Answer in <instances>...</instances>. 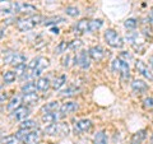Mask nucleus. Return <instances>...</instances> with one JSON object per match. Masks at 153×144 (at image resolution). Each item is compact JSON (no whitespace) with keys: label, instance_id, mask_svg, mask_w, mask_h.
<instances>
[{"label":"nucleus","instance_id":"nucleus-1","mask_svg":"<svg viewBox=\"0 0 153 144\" xmlns=\"http://www.w3.org/2000/svg\"><path fill=\"white\" fill-rule=\"evenodd\" d=\"M49 59H46L44 56H38L36 59H33L30 64H28V70L31 71V79L36 78V76H40L41 73L44 71V69H46L49 66Z\"/></svg>","mask_w":153,"mask_h":144},{"label":"nucleus","instance_id":"nucleus-2","mask_svg":"<svg viewBox=\"0 0 153 144\" xmlns=\"http://www.w3.org/2000/svg\"><path fill=\"white\" fill-rule=\"evenodd\" d=\"M42 21V17L40 14H35V16H30L27 18H23L21 21H18L17 28L21 32H27L30 30H33L36 26H38Z\"/></svg>","mask_w":153,"mask_h":144},{"label":"nucleus","instance_id":"nucleus-3","mask_svg":"<svg viewBox=\"0 0 153 144\" xmlns=\"http://www.w3.org/2000/svg\"><path fill=\"white\" fill-rule=\"evenodd\" d=\"M105 41L107 42L108 46L114 47V49H121L124 46V40L121 36L117 35V32L114 30H107L105 32Z\"/></svg>","mask_w":153,"mask_h":144},{"label":"nucleus","instance_id":"nucleus-4","mask_svg":"<svg viewBox=\"0 0 153 144\" xmlns=\"http://www.w3.org/2000/svg\"><path fill=\"white\" fill-rule=\"evenodd\" d=\"M4 61L9 65L17 66V65H21V64L26 63V56L23 54H19V52L5 51V54H4Z\"/></svg>","mask_w":153,"mask_h":144},{"label":"nucleus","instance_id":"nucleus-5","mask_svg":"<svg viewBox=\"0 0 153 144\" xmlns=\"http://www.w3.org/2000/svg\"><path fill=\"white\" fill-rule=\"evenodd\" d=\"M45 133H47L49 135H68L69 128L64 122H56L47 125L45 129Z\"/></svg>","mask_w":153,"mask_h":144},{"label":"nucleus","instance_id":"nucleus-6","mask_svg":"<svg viewBox=\"0 0 153 144\" xmlns=\"http://www.w3.org/2000/svg\"><path fill=\"white\" fill-rule=\"evenodd\" d=\"M75 63L78 64L82 69H88L91 65V57L87 51H80L78 55L75 56Z\"/></svg>","mask_w":153,"mask_h":144},{"label":"nucleus","instance_id":"nucleus-7","mask_svg":"<svg viewBox=\"0 0 153 144\" xmlns=\"http://www.w3.org/2000/svg\"><path fill=\"white\" fill-rule=\"evenodd\" d=\"M135 68H137V70H138V73H140L144 78H147L148 80H151V82H153V73L147 68V65L143 63L142 60H138L137 63H135Z\"/></svg>","mask_w":153,"mask_h":144},{"label":"nucleus","instance_id":"nucleus-8","mask_svg":"<svg viewBox=\"0 0 153 144\" xmlns=\"http://www.w3.org/2000/svg\"><path fill=\"white\" fill-rule=\"evenodd\" d=\"M88 55L91 59H93L94 61H101L105 57V50L101 46H93L88 50Z\"/></svg>","mask_w":153,"mask_h":144},{"label":"nucleus","instance_id":"nucleus-9","mask_svg":"<svg viewBox=\"0 0 153 144\" xmlns=\"http://www.w3.org/2000/svg\"><path fill=\"white\" fill-rule=\"evenodd\" d=\"M78 110V103L73 102V101H69V102H65L60 106V115L61 116H66L71 112H74Z\"/></svg>","mask_w":153,"mask_h":144},{"label":"nucleus","instance_id":"nucleus-10","mask_svg":"<svg viewBox=\"0 0 153 144\" xmlns=\"http://www.w3.org/2000/svg\"><path fill=\"white\" fill-rule=\"evenodd\" d=\"M91 128H92V121L88 119L79 120V121H76L75 125H74V129H75L76 133H85V131H88Z\"/></svg>","mask_w":153,"mask_h":144},{"label":"nucleus","instance_id":"nucleus-11","mask_svg":"<svg viewBox=\"0 0 153 144\" xmlns=\"http://www.w3.org/2000/svg\"><path fill=\"white\" fill-rule=\"evenodd\" d=\"M22 102H23V96L21 94H17V96H14V97L10 98V101H9V103H8V111H16V110L18 107H21L22 106Z\"/></svg>","mask_w":153,"mask_h":144},{"label":"nucleus","instance_id":"nucleus-12","mask_svg":"<svg viewBox=\"0 0 153 144\" xmlns=\"http://www.w3.org/2000/svg\"><path fill=\"white\" fill-rule=\"evenodd\" d=\"M60 117H63V116H61V115H57V112L55 111V112H46V114H44L42 115V117H41V120H42V122L44 124L51 125V124L57 122V120H59Z\"/></svg>","mask_w":153,"mask_h":144},{"label":"nucleus","instance_id":"nucleus-13","mask_svg":"<svg viewBox=\"0 0 153 144\" xmlns=\"http://www.w3.org/2000/svg\"><path fill=\"white\" fill-rule=\"evenodd\" d=\"M28 115H30V108L27 106H21V107H18L16 111H13V116L17 120H19V121L26 120Z\"/></svg>","mask_w":153,"mask_h":144},{"label":"nucleus","instance_id":"nucleus-14","mask_svg":"<svg viewBox=\"0 0 153 144\" xmlns=\"http://www.w3.org/2000/svg\"><path fill=\"white\" fill-rule=\"evenodd\" d=\"M75 33L78 35H83L85 32H89V21L88 19H80V21L75 24Z\"/></svg>","mask_w":153,"mask_h":144},{"label":"nucleus","instance_id":"nucleus-15","mask_svg":"<svg viewBox=\"0 0 153 144\" xmlns=\"http://www.w3.org/2000/svg\"><path fill=\"white\" fill-rule=\"evenodd\" d=\"M131 89H133L135 93L146 92V91L148 89V84L146 83L144 80L135 79V80H133V83H131Z\"/></svg>","mask_w":153,"mask_h":144},{"label":"nucleus","instance_id":"nucleus-16","mask_svg":"<svg viewBox=\"0 0 153 144\" xmlns=\"http://www.w3.org/2000/svg\"><path fill=\"white\" fill-rule=\"evenodd\" d=\"M41 139V134L38 130H35V131H30L27 134V137L25 138V142L26 144H38V142H40Z\"/></svg>","mask_w":153,"mask_h":144},{"label":"nucleus","instance_id":"nucleus-17","mask_svg":"<svg viewBox=\"0 0 153 144\" xmlns=\"http://www.w3.org/2000/svg\"><path fill=\"white\" fill-rule=\"evenodd\" d=\"M18 13V4L9 3L5 5L0 7V14H5V16H10V14Z\"/></svg>","mask_w":153,"mask_h":144},{"label":"nucleus","instance_id":"nucleus-18","mask_svg":"<svg viewBox=\"0 0 153 144\" xmlns=\"http://www.w3.org/2000/svg\"><path fill=\"white\" fill-rule=\"evenodd\" d=\"M36 12H37V8L31 5V4H18V13L32 14V16H35Z\"/></svg>","mask_w":153,"mask_h":144},{"label":"nucleus","instance_id":"nucleus-19","mask_svg":"<svg viewBox=\"0 0 153 144\" xmlns=\"http://www.w3.org/2000/svg\"><path fill=\"white\" fill-rule=\"evenodd\" d=\"M50 80L49 78H46V76H42V78H38L37 82H36V88L38 91H41V92H46L47 89L50 88Z\"/></svg>","mask_w":153,"mask_h":144},{"label":"nucleus","instance_id":"nucleus-20","mask_svg":"<svg viewBox=\"0 0 153 144\" xmlns=\"http://www.w3.org/2000/svg\"><path fill=\"white\" fill-rule=\"evenodd\" d=\"M38 101V96L36 93H27V94H23V102L26 105H30V106H33L36 105Z\"/></svg>","mask_w":153,"mask_h":144},{"label":"nucleus","instance_id":"nucleus-21","mask_svg":"<svg viewBox=\"0 0 153 144\" xmlns=\"http://www.w3.org/2000/svg\"><path fill=\"white\" fill-rule=\"evenodd\" d=\"M120 75H121V79L123 80H128L129 76H130V69H129V64L123 61L121 63V66H120Z\"/></svg>","mask_w":153,"mask_h":144},{"label":"nucleus","instance_id":"nucleus-22","mask_svg":"<svg viewBox=\"0 0 153 144\" xmlns=\"http://www.w3.org/2000/svg\"><path fill=\"white\" fill-rule=\"evenodd\" d=\"M146 137H147V130H139V131H137L133 135V138H131V143L140 144L146 139Z\"/></svg>","mask_w":153,"mask_h":144},{"label":"nucleus","instance_id":"nucleus-23","mask_svg":"<svg viewBox=\"0 0 153 144\" xmlns=\"http://www.w3.org/2000/svg\"><path fill=\"white\" fill-rule=\"evenodd\" d=\"M66 83V76L65 75H60V76H57V78L54 79V82H52V88H54L55 91L57 89H60L63 85Z\"/></svg>","mask_w":153,"mask_h":144},{"label":"nucleus","instance_id":"nucleus-24","mask_svg":"<svg viewBox=\"0 0 153 144\" xmlns=\"http://www.w3.org/2000/svg\"><path fill=\"white\" fill-rule=\"evenodd\" d=\"M60 106H59V102H56V101H52V102H49L46 103L44 107H42V111L45 114L46 112H55L56 110H59Z\"/></svg>","mask_w":153,"mask_h":144},{"label":"nucleus","instance_id":"nucleus-25","mask_svg":"<svg viewBox=\"0 0 153 144\" xmlns=\"http://www.w3.org/2000/svg\"><path fill=\"white\" fill-rule=\"evenodd\" d=\"M36 83H32V82H27L22 85V93L27 94V93H35L36 92Z\"/></svg>","mask_w":153,"mask_h":144},{"label":"nucleus","instance_id":"nucleus-26","mask_svg":"<svg viewBox=\"0 0 153 144\" xmlns=\"http://www.w3.org/2000/svg\"><path fill=\"white\" fill-rule=\"evenodd\" d=\"M93 143L94 144H107V137L105 134V131L96 133V135L93 138Z\"/></svg>","mask_w":153,"mask_h":144},{"label":"nucleus","instance_id":"nucleus-27","mask_svg":"<svg viewBox=\"0 0 153 144\" xmlns=\"http://www.w3.org/2000/svg\"><path fill=\"white\" fill-rule=\"evenodd\" d=\"M102 24H103L102 19H93V21H89V32H96L102 27Z\"/></svg>","mask_w":153,"mask_h":144},{"label":"nucleus","instance_id":"nucleus-28","mask_svg":"<svg viewBox=\"0 0 153 144\" xmlns=\"http://www.w3.org/2000/svg\"><path fill=\"white\" fill-rule=\"evenodd\" d=\"M68 49H69V42L61 41V42H59V45L55 47V54L56 55H60V54H63V52H65Z\"/></svg>","mask_w":153,"mask_h":144},{"label":"nucleus","instance_id":"nucleus-29","mask_svg":"<svg viewBox=\"0 0 153 144\" xmlns=\"http://www.w3.org/2000/svg\"><path fill=\"white\" fill-rule=\"evenodd\" d=\"M3 78H4V82H5L7 84H9V83H13V82L16 80L17 74L14 73V71H12V70H8V71H5V73L3 74Z\"/></svg>","mask_w":153,"mask_h":144},{"label":"nucleus","instance_id":"nucleus-30","mask_svg":"<svg viewBox=\"0 0 153 144\" xmlns=\"http://www.w3.org/2000/svg\"><path fill=\"white\" fill-rule=\"evenodd\" d=\"M76 92H78V88L76 87H74V85H69L66 89H64V91H61V96L63 97H71V96H74Z\"/></svg>","mask_w":153,"mask_h":144},{"label":"nucleus","instance_id":"nucleus-31","mask_svg":"<svg viewBox=\"0 0 153 144\" xmlns=\"http://www.w3.org/2000/svg\"><path fill=\"white\" fill-rule=\"evenodd\" d=\"M124 26H125L126 30H135L138 26V21L135 18H128L125 22H124Z\"/></svg>","mask_w":153,"mask_h":144},{"label":"nucleus","instance_id":"nucleus-32","mask_svg":"<svg viewBox=\"0 0 153 144\" xmlns=\"http://www.w3.org/2000/svg\"><path fill=\"white\" fill-rule=\"evenodd\" d=\"M37 126V122L35 121V120H23L22 121V124H21V128H23V129H32V128H36Z\"/></svg>","mask_w":153,"mask_h":144},{"label":"nucleus","instance_id":"nucleus-33","mask_svg":"<svg viewBox=\"0 0 153 144\" xmlns=\"http://www.w3.org/2000/svg\"><path fill=\"white\" fill-rule=\"evenodd\" d=\"M19 142L21 140H19L16 135H7V137L3 138V143L4 144H18Z\"/></svg>","mask_w":153,"mask_h":144},{"label":"nucleus","instance_id":"nucleus-34","mask_svg":"<svg viewBox=\"0 0 153 144\" xmlns=\"http://www.w3.org/2000/svg\"><path fill=\"white\" fill-rule=\"evenodd\" d=\"M27 66H26V64H21V65H17L16 66V71H14V73L17 74V76H19V78H21V76H23L25 75L26 73H27Z\"/></svg>","mask_w":153,"mask_h":144},{"label":"nucleus","instance_id":"nucleus-35","mask_svg":"<svg viewBox=\"0 0 153 144\" xmlns=\"http://www.w3.org/2000/svg\"><path fill=\"white\" fill-rule=\"evenodd\" d=\"M65 13H66V16H69V17H78L80 12L76 7H68L65 9Z\"/></svg>","mask_w":153,"mask_h":144},{"label":"nucleus","instance_id":"nucleus-36","mask_svg":"<svg viewBox=\"0 0 153 144\" xmlns=\"http://www.w3.org/2000/svg\"><path fill=\"white\" fill-rule=\"evenodd\" d=\"M142 32H143V35H144L147 38H153V30H152L151 24H144V26H143Z\"/></svg>","mask_w":153,"mask_h":144},{"label":"nucleus","instance_id":"nucleus-37","mask_svg":"<svg viewBox=\"0 0 153 144\" xmlns=\"http://www.w3.org/2000/svg\"><path fill=\"white\" fill-rule=\"evenodd\" d=\"M121 63L123 61L119 59V57H116L114 61H112V64H111V68H112V71L114 73H119L120 71V66H121Z\"/></svg>","mask_w":153,"mask_h":144},{"label":"nucleus","instance_id":"nucleus-38","mask_svg":"<svg viewBox=\"0 0 153 144\" xmlns=\"http://www.w3.org/2000/svg\"><path fill=\"white\" fill-rule=\"evenodd\" d=\"M30 133V130L28 129H23V128H21L16 133V137L19 139V140H25V138L27 137V134Z\"/></svg>","mask_w":153,"mask_h":144},{"label":"nucleus","instance_id":"nucleus-39","mask_svg":"<svg viewBox=\"0 0 153 144\" xmlns=\"http://www.w3.org/2000/svg\"><path fill=\"white\" fill-rule=\"evenodd\" d=\"M82 45H83V42L80 40H74V41L69 42V49L70 50H78L82 47Z\"/></svg>","mask_w":153,"mask_h":144},{"label":"nucleus","instance_id":"nucleus-40","mask_svg":"<svg viewBox=\"0 0 153 144\" xmlns=\"http://www.w3.org/2000/svg\"><path fill=\"white\" fill-rule=\"evenodd\" d=\"M64 22V18H60V17H56V18H51L49 21H45L44 24L45 26H51V24H57V23H61Z\"/></svg>","mask_w":153,"mask_h":144},{"label":"nucleus","instance_id":"nucleus-41","mask_svg":"<svg viewBox=\"0 0 153 144\" xmlns=\"http://www.w3.org/2000/svg\"><path fill=\"white\" fill-rule=\"evenodd\" d=\"M143 107L147 110H152L153 108V98L152 97H147L143 99Z\"/></svg>","mask_w":153,"mask_h":144},{"label":"nucleus","instance_id":"nucleus-42","mask_svg":"<svg viewBox=\"0 0 153 144\" xmlns=\"http://www.w3.org/2000/svg\"><path fill=\"white\" fill-rule=\"evenodd\" d=\"M119 59H120L121 61H125V63H128V60H130V59H131V55L129 54V52L124 51V52H121V54H120Z\"/></svg>","mask_w":153,"mask_h":144},{"label":"nucleus","instance_id":"nucleus-43","mask_svg":"<svg viewBox=\"0 0 153 144\" xmlns=\"http://www.w3.org/2000/svg\"><path fill=\"white\" fill-rule=\"evenodd\" d=\"M8 99V93L7 92H0V103L5 102Z\"/></svg>","mask_w":153,"mask_h":144},{"label":"nucleus","instance_id":"nucleus-44","mask_svg":"<svg viewBox=\"0 0 153 144\" xmlns=\"http://www.w3.org/2000/svg\"><path fill=\"white\" fill-rule=\"evenodd\" d=\"M70 59H71V56L70 55H68L65 57V59L63 60V65L64 66H66V68H68V66H70Z\"/></svg>","mask_w":153,"mask_h":144},{"label":"nucleus","instance_id":"nucleus-45","mask_svg":"<svg viewBox=\"0 0 153 144\" xmlns=\"http://www.w3.org/2000/svg\"><path fill=\"white\" fill-rule=\"evenodd\" d=\"M148 22H149V23H153V7H152V9H151L149 14H148Z\"/></svg>","mask_w":153,"mask_h":144},{"label":"nucleus","instance_id":"nucleus-46","mask_svg":"<svg viewBox=\"0 0 153 144\" xmlns=\"http://www.w3.org/2000/svg\"><path fill=\"white\" fill-rule=\"evenodd\" d=\"M51 32H52V33H55V35H57V33H59V28H55V27H54V28L51 30Z\"/></svg>","mask_w":153,"mask_h":144},{"label":"nucleus","instance_id":"nucleus-47","mask_svg":"<svg viewBox=\"0 0 153 144\" xmlns=\"http://www.w3.org/2000/svg\"><path fill=\"white\" fill-rule=\"evenodd\" d=\"M148 61H149V65L153 68V56H149V60H148Z\"/></svg>","mask_w":153,"mask_h":144},{"label":"nucleus","instance_id":"nucleus-48","mask_svg":"<svg viewBox=\"0 0 153 144\" xmlns=\"http://www.w3.org/2000/svg\"><path fill=\"white\" fill-rule=\"evenodd\" d=\"M3 35H4V31H3V30H0V38L3 37Z\"/></svg>","mask_w":153,"mask_h":144},{"label":"nucleus","instance_id":"nucleus-49","mask_svg":"<svg viewBox=\"0 0 153 144\" xmlns=\"http://www.w3.org/2000/svg\"><path fill=\"white\" fill-rule=\"evenodd\" d=\"M152 144H153V134H152Z\"/></svg>","mask_w":153,"mask_h":144},{"label":"nucleus","instance_id":"nucleus-50","mask_svg":"<svg viewBox=\"0 0 153 144\" xmlns=\"http://www.w3.org/2000/svg\"><path fill=\"white\" fill-rule=\"evenodd\" d=\"M3 1H5V0H0V3H3Z\"/></svg>","mask_w":153,"mask_h":144},{"label":"nucleus","instance_id":"nucleus-51","mask_svg":"<svg viewBox=\"0 0 153 144\" xmlns=\"http://www.w3.org/2000/svg\"><path fill=\"white\" fill-rule=\"evenodd\" d=\"M131 144H135V143H131Z\"/></svg>","mask_w":153,"mask_h":144}]
</instances>
